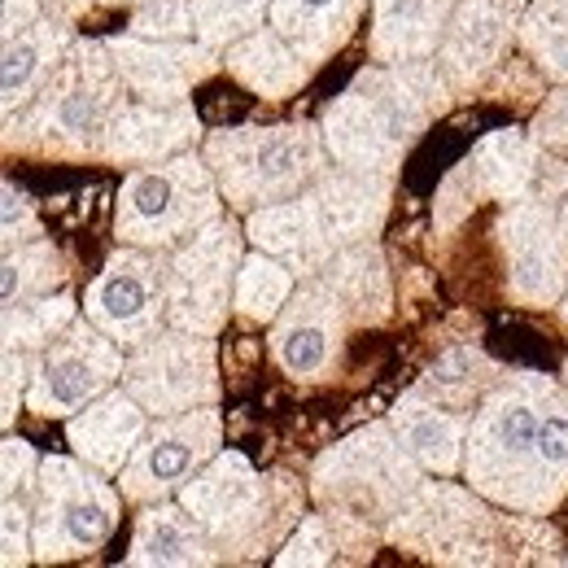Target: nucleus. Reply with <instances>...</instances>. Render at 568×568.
<instances>
[{
	"instance_id": "7",
	"label": "nucleus",
	"mask_w": 568,
	"mask_h": 568,
	"mask_svg": "<svg viewBox=\"0 0 568 568\" xmlns=\"http://www.w3.org/2000/svg\"><path fill=\"white\" fill-rule=\"evenodd\" d=\"M223 211V193L206 153H175L162 162L136 166L114 202V236L119 245L144 250H180Z\"/></svg>"
},
{
	"instance_id": "28",
	"label": "nucleus",
	"mask_w": 568,
	"mask_h": 568,
	"mask_svg": "<svg viewBox=\"0 0 568 568\" xmlns=\"http://www.w3.org/2000/svg\"><path fill=\"white\" fill-rule=\"evenodd\" d=\"M363 9L367 0H272L267 22L311 67H324L355 36Z\"/></svg>"
},
{
	"instance_id": "13",
	"label": "nucleus",
	"mask_w": 568,
	"mask_h": 568,
	"mask_svg": "<svg viewBox=\"0 0 568 568\" xmlns=\"http://www.w3.org/2000/svg\"><path fill=\"white\" fill-rule=\"evenodd\" d=\"M123 389L141 403L153 420L206 407L219 398V363H214V337L189 333L166 324L141 342L128 367H123Z\"/></svg>"
},
{
	"instance_id": "4",
	"label": "nucleus",
	"mask_w": 568,
	"mask_h": 568,
	"mask_svg": "<svg viewBox=\"0 0 568 568\" xmlns=\"http://www.w3.org/2000/svg\"><path fill=\"white\" fill-rule=\"evenodd\" d=\"M420 473L425 468L407 455L394 425L385 420L328 446L311 468V495L333 520L337 542H355L367 551L376 538H389L394 520L425 486Z\"/></svg>"
},
{
	"instance_id": "36",
	"label": "nucleus",
	"mask_w": 568,
	"mask_h": 568,
	"mask_svg": "<svg viewBox=\"0 0 568 568\" xmlns=\"http://www.w3.org/2000/svg\"><path fill=\"white\" fill-rule=\"evenodd\" d=\"M337 551H342V542H337V534H333V520L320 511V516H302V520H297V529H293V538L281 547L276 565L281 568L333 565V560H337Z\"/></svg>"
},
{
	"instance_id": "17",
	"label": "nucleus",
	"mask_w": 568,
	"mask_h": 568,
	"mask_svg": "<svg viewBox=\"0 0 568 568\" xmlns=\"http://www.w3.org/2000/svg\"><path fill=\"white\" fill-rule=\"evenodd\" d=\"M495 511L450 486H420L407 511L394 520L389 542L442 560V565H498L503 551L495 538Z\"/></svg>"
},
{
	"instance_id": "11",
	"label": "nucleus",
	"mask_w": 568,
	"mask_h": 568,
	"mask_svg": "<svg viewBox=\"0 0 568 568\" xmlns=\"http://www.w3.org/2000/svg\"><path fill=\"white\" fill-rule=\"evenodd\" d=\"M245 232L232 219H214L180 250H171V324L219 337L236 311V276L245 263Z\"/></svg>"
},
{
	"instance_id": "33",
	"label": "nucleus",
	"mask_w": 568,
	"mask_h": 568,
	"mask_svg": "<svg viewBox=\"0 0 568 568\" xmlns=\"http://www.w3.org/2000/svg\"><path fill=\"white\" fill-rule=\"evenodd\" d=\"M293 281H297L293 267L281 263L276 254H267V250L245 254L241 276H236V302H232L236 315L250 324H276V315L293 297Z\"/></svg>"
},
{
	"instance_id": "21",
	"label": "nucleus",
	"mask_w": 568,
	"mask_h": 568,
	"mask_svg": "<svg viewBox=\"0 0 568 568\" xmlns=\"http://www.w3.org/2000/svg\"><path fill=\"white\" fill-rule=\"evenodd\" d=\"M389 425L425 473H437V477L464 473V450H468V433H473L468 407H455V403L428 394L425 385H416L394 403Z\"/></svg>"
},
{
	"instance_id": "35",
	"label": "nucleus",
	"mask_w": 568,
	"mask_h": 568,
	"mask_svg": "<svg viewBox=\"0 0 568 568\" xmlns=\"http://www.w3.org/2000/svg\"><path fill=\"white\" fill-rule=\"evenodd\" d=\"M267 13H272V0H193L197 40L219 49V53L227 44L245 40L250 31H258Z\"/></svg>"
},
{
	"instance_id": "30",
	"label": "nucleus",
	"mask_w": 568,
	"mask_h": 568,
	"mask_svg": "<svg viewBox=\"0 0 568 568\" xmlns=\"http://www.w3.org/2000/svg\"><path fill=\"white\" fill-rule=\"evenodd\" d=\"M320 276H324V284L342 297L351 324H385V320H389L394 288H389L385 254H381L376 241H358V245L337 250Z\"/></svg>"
},
{
	"instance_id": "24",
	"label": "nucleus",
	"mask_w": 568,
	"mask_h": 568,
	"mask_svg": "<svg viewBox=\"0 0 568 568\" xmlns=\"http://www.w3.org/2000/svg\"><path fill=\"white\" fill-rule=\"evenodd\" d=\"M223 551L214 547V538L206 534V525L171 498L144 503V511L136 516L132 529V547H128V565L132 568H166V565H189L206 568L219 565Z\"/></svg>"
},
{
	"instance_id": "38",
	"label": "nucleus",
	"mask_w": 568,
	"mask_h": 568,
	"mask_svg": "<svg viewBox=\"0 0 568 568\" xmlns=\"http://www.w3.org/2000/svg\"><path fill=\"white\" fill-rule=\"evenodd\" d=\"M529 136H534V144H538L542 153L568 162V83L556 88V92L542 101V110H538L534 123H529Z\"/></svg>"
},
{
	"instance_id": "20",
	"label": "nucleus",
	"mask_w": 568,
	"mask_h": 568,
	"mask_svg": "<svg viewBox=\"0 0 568 568\" xmlns=\"http://www.w3.org/2000/svg\"><path fill=\"white\" fill-rule=\"evenodd\" d=\"M119 74L128 79L136 101H158V105H180L189 92L211 79L223 62V53L202 44V40H149V36H110L105 40Z\"/></svg>"
},
{
	"instance_id": "6",
	"label": "nucleus",
	"mask_w": 568,
	"mask_h": 568,
	"mask_svg": "<svg viewBox=\"0 0 568 568\" xmlns=\"http://www.w3.org/2000/svg\"><path fill=\"white\" fill-rule=\"evenodd\" d=\"M202 153L219 180L223 202L245 214L297 197L328 171V158H333L324 132L311 123L219 128V132H206Z\"/></svg>"
},
{
	"instance_id": "37",
	"label": "nucleus",
	"mask_w": 568,
	"mask_h": 568,
	"mask_svg": "<svg viewBox=\"0 0 568 568\" xmlns=\"http://www.w3.org/2000/svg\"><path fill=\"white\" fill-rule=\"evenodd\" d=\"M128 31L149 36V40H189V36H197L193 0H144L136 4Z\"/></svg>"
},
{
	"instance_id": "32",
	"label": "nucleus",
	"mask_w": 568,
	"mask_h": 568,
	"mask_svg": "<svg viewBox=\"0 0 568 568\" xmlns=\"http://www.w3.org/2000/svg\"><path fill=\"white\" fill-rule=\"evenodd\" d=\"M62 281H67V263H62V254H58V245L49 236H31V241H18V245H4V258H0V306L53 293Z\"/></svg>"
},
{
	"instance_id": "26",
	"label": "nucleus",
	"mask_w": 568,
	"mask_h": 568,
	"mask_svg": "<svg viewBox=\"0 0 568 568\" xmlns=\"http://www.w3.org/2000/svg\"><path fill=\"white\" fill-rule=\"evenodd\" d=\"M40 459L31 442L4 433L0 442V560L4 568L36 560V503H40Z\"/></svg>"
},
{
	"instance_id": "31",
	"label": "nucleus",
	"mask_w": 568,
	"mask_h": 568,
	"mask_svg": "<svg viewBox=\"0 0 568 568\" xmlns=\"http://www.w3.org/2000/svg\"><path fill=\"white\" fill-rule=\"evenodd\" d=\"M83 306H74L71 293L53 288V293H40V297H22V302H9L0 306V333H4V346H18V351H31V355H44L74 320H79Z\"/></svg>"
},
{
	"instance_id": "42",
	"label": "nucleus",
	"mask_w": 568,
	"mask_h": 568,
	"mask_svg": "<svg viewBox=\"0 0 568 568\" xmlns=\"http://www.w3.org/2000/svg\"><path fill=\"white\" fill-rule=\"evenodd\" d=\"M556 311H560V324L568 328V288H565V297H560V306H556Z\"/></svg>"
},
{
	"instance_id": "29",
	"label": "nucleus",
	"mask_w": 568,
	"mask_h": 568,
	"mask_svg": "<svg viewBox=\"0 0 568 568\" xmlns=\"http://www.w3.org/2000/svg\"><path fill=\"white\" fill-rule=\"evenodd\" d=\"M223 67L236 74L250 92H258V97H267V101L293 97V92L311 79V71H315L276 27H258V31H250L245 40L227 44V49H223Z\"/></svg>"
},
{
	"instance_id": "14",
	"label": "nucleus",
	"mask_w": 568,
	"mask_h": 568,
	"mask_svg": "<svg viewBox=\"0 0 568 568\" xmlns=\"http://www.w3.org/2000/svg\"><path fill=\"white\" fill-rule=\"evenodd\" d=\"M123 346L83 315L40 355L36 381L27 389V412L40 420H71L74 412L123 381Z\"/></svg>"
},
{
	"instance_id": "27",
	"label": "nucleus",
	"mask_w": 568,
	"mask_h": 568,
	"mask_svg": "<svg viewBox=\"0 0 568 568\" xmlns=\"http://www.w3.org/2000/svg\"><path fill=\"white\" fill-rule=\"evenodd\" d=\"M71 44L74 27L67 18H40L22 36L4 40V58H0V110H4V119H18V110H27L40 97V88L62 67Z\"/></svg>"
},
{
	"instance_id": "12",
	"label": "nucleus",
	"mask_w": 568,
	"mask_h": 568,
	"mask_svg": "<svg viewBox=\"0 0 568 568\" xmlns=\"http://www.w3.org/2000/svg\"><path fill=\"white\" fill-rule=\"evenodd\" d=\"M495 232L507 267V297L525 311L560 306L568 288V236L556 197L529 193L507 202Z\"/></svg>"
},
{
	"instance_id": "44",
	"label": "nucleus",
	"mask_w": 568,
	"mask_h": 568,
	"mask_svg": "<svg viewBox=\"0 0 568 568\" xmlns=\"http://www.w3.org/2000/svg\"><path fill=\"white\" fill-rule=\"evenodd\" d=\"M560 227H565V236H568V193H565V202H560Z\"/></svg>"
},
{
	"instance_id": "45",
	"label": "nucleus",
	"mask_w": 568,
	"mask_h": 568,
	"mask_svg": "<svg viewBox=\"0 0 568 568\" xmlns=\"http://www.w3.org/2000/svg\"><path fill=\"white\" fill-rule=\"evenodd\" d=\"M565 381H568V358H565Z\"/></svg>"
},
{
	"instance_id": "34",
	"label": "nucleus",
	"mask_w": 568,
	"mask_h": 568,
	"mask_svg": "<svg viewBox=\"0 0 568 568\" xmlns=\"http://www.w3.org/2000/svg\"><path fill=\"white\" fill-rule=\"evenodd\" d=\"M520 49L547 79L568 83V0H529L520 18Z\"/></svg>"
},
{
	"instance_id": "22",
	"label": "nucleus",
	"mask_w": 568,
	"mask_h": 568,
	"mask_svg": "<svg viewBox=\"0 0 568 568\" xmlns=\"http://www.w3.org/2000/svg\"><path fill=\"white\" fill-rule=\"evenodd\" d=\"M149 420L153 416L144 412L141 403L123 389V381H119L114 389H105L101 398H92L83 412H74L71 420H67V446H71L83 464H92L105 477H114L136 455V446L144 442V433H149Z\"/></svg>"
},
{
	"instance_id": "39",
	"label": "nucleus",
	"mask_w": 568,
	"mask_h": 568,
	"mask_svg": "<svg viewBox=\"0 0 568 568\" xmlns=\"http://www.w3.org/2000/svg\"><path fill=\"white\" fill-rule=\"evenodd\" d=\"M36 367H40V355L18 351V346H4V381H0L4 385V398H0V425H4V433L18 420V407L27 403V389L36 381Z\"/></svg>"
},
{
	"instance_id": "16",
	"label": "nucleus",
	"mask_w": 568,
	"mask_h": 568,
	"mask_svg": "<svg viewBox=\"0 0 568 568\" xmlns=\"http://www.w3.org/2000/svg\"><path fill=\"white\" fill-rule=\"evenodd\" d=\"M542 149L534 144L529 132L503 128L490 132L486 141L477 144L437 189V232H455L468 214L486 202H516L538 193V171H542Z\"/></svg>"
},
{
	"instance_id": "25",
	"label": "nucleus",
	"mask_w": 568,
	"mask_h": 568,
	"mask_svg": "<svg viewBox=\"0 0 568 568\" xmlns=\"http://www.w3.org/2000/svg\"><path fill=\"white\" fill-rule=\"evenodd\" d=\"M450 13L455 0H372V36H367L372 62L403 67L437 58Z\"/></svg>"
},
{
	"instance_id": "3",
	"label": "nucleus",
	"mask_w": 568,
	"mask_h": 568,
	"mask_svg": "<svg viewBox=\"0 0 568 568\" xmlns=\"http://www.w3.org/2000/svg\"><path fill=\"white\" fill-rule=\"evenodd\" d=\"M394 175H372L351 166H328L297 197L250 214L245 236L254 250L276 254L297 281H311L346 245L372 241L389 214Z\"/></svg>"
},
{
	"instance_id": "19",
	"label": "nucleus",
	"mask_w": 568,
	"mask_h": 568,
	"mask_svg": "<svg viewBox=\"0 0 568 568\" xmlns=\"http://www.w3.org/2000/svg\"><path fill=\"white\" fill-rule=\"evenodd\" d=\"M529 0H459L442 36L437 62L455 97H468L507 58V44L520 40V18Z\"/></svg>"
},
{
	"instance_id": "41",
	"label": "nucleus",
	"mask_w": 568,
	"mask_h": 568,
	"mask_svg": "<svg viewBox=\"0 0 568 568\" xmlns=\"http://www.w3.org/2000/svg\"><path fill=\"white\" fill-rule=\"evenodd\" d=\"M44 13H40V0H4V27H0V40H13V36H22L31 22H40Z\"/></svg>"
},
{
	"instance_id": "18",
	"label": "nucleus",
	"mask_w": 568,
	"mask_h": 568,
	"mask_svg": "<svg viewBox=\"0 0 568 568\" xmlns=\"http://www.w3.org/2000/svg\"><path fill=\"white\" fill-rule=\"evenodd\" d=\"M346 333H351V315H346L342 297L324 284V276H311V281H302V288H293L267 342H272V358L281 363L288 381L320 385V381L337 376Z\"/></svg>"
},
{
	"instance_id": "43",
	"label": "nucleus",
	"mask_w": 568,
	"mask_h": 568,
	"mask_svg": "<svg viewBox=\"0 0 568 568\" xmlns=\"http://www.w3.org/2000/svg\"><path fill=\"white\" fill-rule=\"evenodd\" d=\"M83 4H144V0H83Z\"/></svg>"
},
{
	"instance_id": "8",
	"label": "nucleus",
	"mask_w": 568,
	"mask_h": 568,
	"mask_svg": "<svg viewBox=\"0 0 568 568\" xmlns=\"http://www.w3.org/2000/svg\"><path fill=\"white\" fill-rule=\"evenodd\" d=\"M123 516V490L105 481L101 468L79 455L40 459V503H36V560L62 565L83 560L110 542Z\"/></svg>"
},
{
	"instance_id": "10",
	"label": "nucleus",
	"mask_w": 568,
	"mask_h": 568,
	"mask_svg": "<svg viewBox=\"0 0 568 568\" xmlns=\"http://www.w3.org/2000/svg\"><path fill=\"white\" fill-rule=\"evenodd\" d=\"M83 315L123 351H136L171 324V254L123 245L83 288Z\"/></svg>"
},
{
	"instance_id": "9",
	"label": "nucleus",
	"mask_w": 568,
	"mask_h": 568,
	"mask_svg": "<svg viewBox=\"0 0 568 568\" xmlns=\"http://www.w3.org/2000/svg\"><path fill=\"white\" fill-rule=\"evenodd\" d=\"M272 477H263L241 450H219L211 464L180 490V503L206 525L223 560H250L272 542L281 498Z\"/></svg>"
},
{
	"instance_id": "5",
	"label": "nucleus",
	"mask_w": 568,
	"mask_h": 568,
	"mask_svg": "<svg viewBox=\"0 0 568 568\" xmlns=\"http://www.w3.org/2000/svg\"><path fill=\"white\" fill-rule=\"evenodd\" d=\"M132 88L105 40H79L67 49L62 67L22 110L4 123V149L44 153V158H101L114 119L132 105Z\"/></svg>"
},
{
	"instance_id": "15",
	"label": "nucleus",
	"mask_w": 568,
	"mask_h": 568,
	"mask_svg": "<svg viewBox=\"0 0 568 568\" xmlns=\"http://www.w3.org/2000/svg\"><path fill=\"white\" fill-rule=\"evenodd\" d=\"M219 450H223V416L214 403L166 416V420L149 425L136 455L119 473V490L128 503H141V507L180 495Z\"/></svg>"
},
{
	"instance_id": "40",
	"label": "nucleus",
	"mask_w": 568,
	"mask_h": 568,
	"mask_svg": "<svg viewBox=\"0 0 568 568\" xmlns=\"http://www.w3.org/2000/svg\"><path fill=\"white\" fill-rule=\"evenodd\" d=\"M0 232H4L0 245H18V241H31V236H44L31 197L13 180H4V219H0Z\"/></svg>"
},
{
	"instance_id": "2",
	"label": "nucleus",
	"mask_w": 568,
	"mask_h": 568,
	"mask_svg": "<svg viewBox=\"0 0 568 568\" xmlns=\"http://www.w3.org/2000/svg\"><path fill=\"white\" fill-rule=\"evenodd\" d=\"M455 88L437 58L403 67H367L324 110L320 132L337 166L398 175L403 158L420 144L428 123L450 105Z\"/></svg>"
},
{
	"instance_id": "1",
	"label": "nucleus",
	"mask_w": 568,
	"mask_h": 568,
	"mask_svg": "<svg viewBox=\"0 0 568 568\" xmlns=\"http://www.w3.org/2000/svg\"><path fill=\"white\" fill-rule=\"evenodd\" d=\"M468 490L529 520L568 498V389L542 372H503L473 412Z\"/></svg>"
},
{
	"instance_id": "23",
	"label": "nucleus",
	"mask_w": 568,
	"mask_h": 568,
	"mask_svg": "<svg viewBox=\"0 0 568 568\" xmlns=\"http://www.w3.org/2000/svg\"><path fill=\"white\" fill-rule=\"evenodd\" d=\"M202 123H197V110L189 101L180 105H158V101H132L110 136L101 144V162H114V166H149V162H162V158H175L184 153L189 144L197 141Z\"/></svg>"
}]
</instances>
